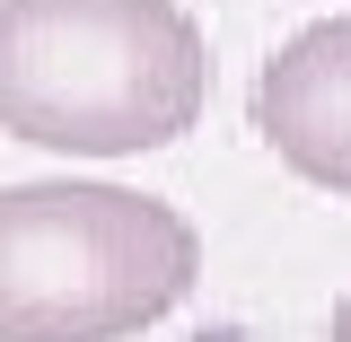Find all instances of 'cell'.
<instances>
[{
  "label": "cell",
  "mask_w": 351,
  "mask_h": 342,
  "mask_svg": "<svg viewBox=\"0 0 351 342\" xmlns=\"http://www.w3.org/2000/svg\"><path fill=\"white\" fill-rule=\"evenodd\" d=\"M211 44L176 0H0V132L141 158L202 123Z\"/></svg>",
  "instance_id": "6da1fadb"
},
{
  "label": "cell",
  "mask_w": 351,
  "mask_h": 342,
  "mask_svg": "<svg viewBox=\"0 0 351 342\" xmlns=\"http://www.w3.org/2000/svg\"><path fill=\"white\" fill-rule=\"evenodd\" d=\"M193 219L132 184H0V342H123L193 299Z\"/></svg>",
  "instance_id": "7a4b0ae2"
},
{
  "label": "cell",
  "mask_w": 351,
  "mask_h": 342,
  "mask_svg": "<svg viewBox=\"0 0 351 342\" xmlns=\"http://www.w3.org/2000/svg\"><path fill=\"white\" fill-rule=\"evenodd\" d=\"M255 132L281 167L351 202V18H316L255 71Z\"/></svg>",
  "instance_id": "3957f363"
},
{
  "label": "cell",
  "mask_w": 351,
  "mask_h": 342,
  "mask_svg": "<svg viewBox=\"0 0 351 342\" xmlns=\"http://www.w3.org/2000/svg\"><path fill=\"white\" fill-rule=\"evenodd\" d=\"M325 334H334V342H351V290L334 299V325H325Z\"/></svg>",
  "instance_id": "277c9868"
}]
</instances>
